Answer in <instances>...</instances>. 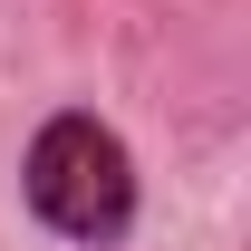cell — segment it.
<instances>
[{"label":"cell","instance_id":"6da1fadb","mask_svg":"<svg viewBox=\"0 0 251 251\" xmlns=\"http://www.w3.org/2000/svg\"><path fill=\"white\" fill-rule=\"evenodd\" d=\"M20 193H29V213L77 251H116L135 232V155H126V135L87 106H58V116L29 135V155H20Z\"/></svg>","mask_w":251,"mask_h":251}]
</instances>
